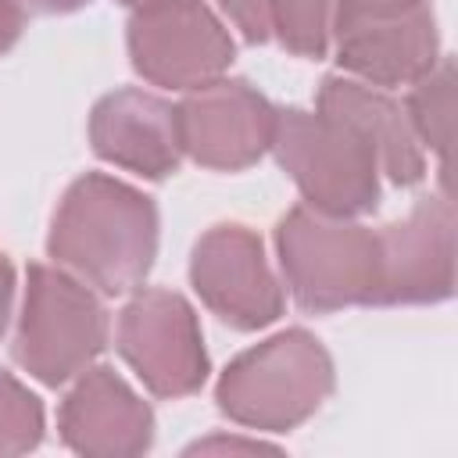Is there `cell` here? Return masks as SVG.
Returning a JSON list of instances; mask_svg holds the SVG:
<instances>
[{
	"instance_id": "6da1fadb",
	"label": "cell",
	"mask_w": 458,
	"mask_h": 458,
	"mask_svg": "<svg viewBox=\"0 0 458 458\" xmlns=\"http://www.w3.org/2000/svg\"><path fill=\"white\" fill-rule=\"evenodd\" d=\"M47 254L104 297L132 293L157 258V204L114 175L86 172L57 200Z\"/></svg>"
},
{
	"instance_id": "7a4b0ae2",
	"label": "cell",
	"mask_w": 458,
	"mask_h": 458,
	"mask_svg": "<svg viewBox=\"0 0 458 458\" xmlns=\"http://www.w3.org/2000/svg\"><path fill=\"white\" fill-rule=\"evenodd\" d=\"M336 386L326 344L293 326L240 351L215 383L218 411L258 433H290L308 422Z\"/></svg>"
},
{
	"instance_id": "3957f363",
	"label": "cell",
	"mask_w": 458,
	"mask_h": 458,
	"mask_svg": "<svg viewBox=\"0 0 458 458\" xmlns=\"http://www.w3.org/2000/svg\"><path fill=\"white\" fill-rule=\"evenodd\" d=\"M276 254L290 297L301 311L329 315L340 308H376L379 236L376 229L293 204L276 225Z\"/></svg>"
},
{
	"instance_id": "277c9868",
	"label": "cell",
	"mask_w": 458,
	"mask_h": 458,
	"mask_svg": "<svg viewBox=\"0 0 458 458\" xmlns=\"http://www.w3.org/2000/svg\"><path fill=\"white\" fill-rule=\"evenodd\" d=\"M107 347V308L100 293L61 265L32 261L14 329V361L43 386H64Z\"/></svg>"
},
{
	"instance_id": "5b68a950",
	"label": "cell",
	"mask_w": 458,
	"mask_h": 458,
	"mask_svg": "<svg viewBox=\"0 0 458 458\" xmlns=\"http://www.w3.org/2000/svg\"><path fill=\"white\" fill-rule=\"evenodd\" d=\"M304 204L326 215L358 218L379 204V165L369 143L344 122L308 107H276L272 147Z\"/></svg>"
},
{
	"instance_id": "8992f818",
	"label": "cell",
	"mask_w": 458,
	"mask_h": 458,
	"mask_svg": "<svg viewBox=\"0 0 458 458\" xmlns=\"http://www.w3.org/2000/svg\"><path fill=\"white\" fill-rule=\"evenodd\" d=\"M114 347L154 397H190L211 372L200 318L179 290H136L118 311Z\"/></svg>"
},
{
	"instance_id": "52a82bcc",
	"label": "cell",
	"mask_w": 458,
	"mask_h": 458,
	"mask_svg": "<svg viewBox=\"0 0 458 458\" xmlns=\"http://www.w3.org/2000/svg\"><path fill=\"white\" fill-rule=\"evenodd\" d=\"M125 47L143 82L179 93L222 79L236 57L229 29L204 0H168L132 11Z\"/></svg>"
},
{
	"instance_id": "ba28073f",
	"label": "cell",
	"mask_w": 458,
	"mask_h": 458,
	"mask_svg": "<svg viewBox=\"0 0 458 458\" xmlns=\"http://www.w3.org/2000/svg\"><path fill=\"white\" fill-rule=\"evenodd\" d=\"M190 286L211 315L240 333L272 326L286 308L265 243L243 222H218L200 233L190 254Z\"/></svg>"
},
{
	"instance_id": "9c48e42d",
	"label": "cell",
	"mask_w": 458,
	"mask_h": 458,
	"mask_svg": "<svg viewBox=\"0 0 458 458\" xmlns=\"http://www.w3.org/2000/svg\"><path fill=\"white\" fill-rule=\"evenodd\" d=\"M182 154L211 172H243L272 147L276 107L247 79H215L190 89L179 104Z\"/></svg>"
},
{
	"instance_id": "30bf717a",
	"label": "cell",
	"mask_w": 458,
	"mask_h": 458,
	"mask_svg": "<svg viewBox=\"0 0 458 458\" xmlns=\"http://www.w3.org/2000/svg\"><path fill=\"white\" fill-rule=\"evenodd\" d=\"M379 236L376 308L440 304L454 293V204L447 193L422 197Z\"/></svg>"
},
{
	"instance_id": "8fae6325",
	"label": "cell",
	"mask_w": 458,
	"mask_h": 458,
	"mask_svg": "<svg viewBox=\"0 0 458 458\" xmlns=\"http://www.w3.org/2000/svg\"><path fill=\"white\" fill-rule=\"evenodd\" d=\"M57 433L82 458H136L154 444V411L111 365H86L57 408Z\"/></svg>"
},
{
	"instance_id": "7c38bea8",
	"label": "cell",
	"mask_w": 458,
	"mask_h": 458,
	"mask_svg": "<svg viewBox=\"0 0 458 458\" xmlns=\"http://www.w3.org/2000/svg\"><path fill=\"white\" fill-rule=\"evenodd\" d=\"M93 154L143 179H168L182 165L179 107L157 93L122 86L104 93L89 111Z\"/></svg>"
},
{
	"instance_id": "4fadbf2b",
	"label": "cell",
	"mask_w": 458,
	"mask_h": 458,
	"mask_svg": "<svg viewBox=\"0 0 458 458\" xmlns=\"http://www.w3.org/2000/svg\"><path fill=\"white\" fill-rule=\"evenodd\" d=\"M336 64L369 86H411L444 54L429 0L390 14L333 29Z\"/></svg>"
},
{
	"instance_id": "5bb4252c",
	"label": "cell",
	"mask_w": 458,
	"mask_h": 458,
	"mask_svg": "<svg viewBox=\"0 0 458 458\" xmlns=\"http://www.w3.org/2000/svg\"><path fill=\"white\" fill-rule=\"evenodd\" d=\"M315 111L351 125L376 154L379 175L394 186H415L426 175V147L419 143L404 104L383 86H369L354 75H326L315 93Z\"/></svg>"
},
{
	"instance_id": "9a60e30c",
	"label": "cell",
	"mask_w": 458,
	"mask_h": 458,
	"mask_svg": "<svg viewBox=\"0 0 458 458\" xmlns=\"http://www.w3.org/2000/svg\"><path fill=\"white\" fill-rule=\"evenodd\" d=\"M451 107H454V61L440 57L422 79L411 82V93L404 100L408 122L426 150H433L440 161H447L451 143Z\"/></svg>"
},
{
	"instance_id": "2e32d148",
	"label": "cell",
	"mask_w": 458,
	"mask_h": 458,
	"mask_svg": "<svg viewBox=\"0 0 458 458\" xmlns=\"http://www.w3.org/2000/svg\"><path fill=\"white\" fill-rule=\"evenodd\" d=\"M336 0H268V32L293 57L322 61L333 47Z\"/></svg>"
},
{
	"instance_id": "e0dca14e",
	"label": "cell",
	"mask_w": 458,
	"mask_h": 458,
	"mask_svg": "<svg viewBox=\"0 0 458 458\" xmlns=\"http://www.w3.org/2000/svg\"><path fill=\"white\" fill-rule=\"evenodd\" d=\"M43 429V401L14 372L0 369V458L36 451Z\"/></svg>"
},
{
	"instance_id": "ac0fdd59",
	"label": "cell",
	"mask_w": 458,
	"mask_h": 458,
	"mask_svg": "<svg viewBox=\"0 0 458 458\" xmlns=\"http://www.w3.org/2000/svg\"><path fill=\"white\" fill-rule=\"evenodd\" d=\"M218 4L247 43L258 47V43L272 39V32H268V0H218Z\"/></svg>"
},
{
	"instance_id": "d6986e66",
	"label": "cell",
	"mask_w": 458,
	"mask_h": 458,
	"mask_svg": "<svg viewBox=\"0 0 458 458\" xmlns=\"http://www.w3.org/2000/svg\"><path fill=\"white\" fill-rule=\"evenodd\" d=\"M426 0H336V14H333V29L351 25V21H369V18H390L401 11H411Z\"/></svg>"
},
{
	"instance_id": "ffe728a7",
	"label": "cell",
	"mask_w": 458,
	"mask_h": 458,
	"mask_svg": "<svg viewBox=\"0 0 458 458\" xmlns=\"http://www.w3.org/2000/svg\"><path fill=\"white\" fill-rule=\"evenodd\" d=\"M25 32V7L21 0H0V57L21 39Z\"/></svg>"
},
{
	"instance_id": "44dd1931",
	"label": "cell",
	"mask_w": 458,
	"mask_h": 458,
	"mask_svg": "<svg viewBox=\"0 0 458 458\" xmlns=\"http://www.w3.org/2000/svg\"><path fill=\"white\" fill-rule=\"evenodd\" d=\"M11 304H14V265H11V258L0 250V336L7 333Z\"/></svg>"
},
{
	"instance_id": "7402d4cb",
	"label": "cell",
	"mask_w": 458,
	"mask_h": 458,
	"mask_svg": "<svg viewBox=\"0 0 458 458\" xmlns=\"http://www.w3.org/2000/svg\"><path fill=\"white\" fill-rule=\"evenodd\" d=\"M197 451H276L261 440H236V437H211V440H197L186 454H197Z\"/></svg>"
},
{
	"instance_id": "603a6c76",
	"label": "cell",
	"mask_w": 458,
	"mask_h": 458,
	"mask_svg": "<svg viewBox=\"0 0 458 458\" xmlns=\"http://www.w3.org/2000/svg\"><path fill=\"white\" fill-rule=\"evenodd\" d=\"M89 0H21V7L36 11V14H72L79 7H86Z\"/></svg>"
},
{
	"instance_id": "cb8c5ba5",
	"label": "cell",
	"mask_w": 458,
	"mask_h": 458,
	"mask_svg": "<svg viewBox=\"0 0 458 458\" xmlns=\"http://www.w3.org/2000/svg\"><path fill=\"white\" fill-rule=\"evenodd\" d=\"M118 4L129 11H140V7H154V4H168V0H118Z\"/></svg>"
}]
</instances>
